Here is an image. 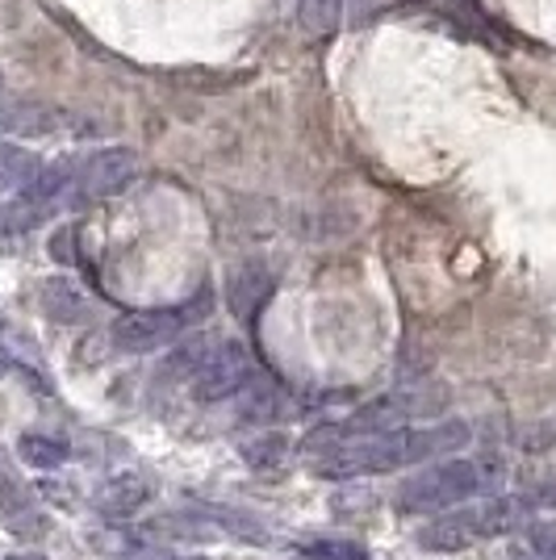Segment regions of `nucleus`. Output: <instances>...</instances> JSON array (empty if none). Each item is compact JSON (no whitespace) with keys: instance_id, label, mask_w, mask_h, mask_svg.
Listing matches in <instances>:
<instances>
[{"instance_id":"7ed1b4c3","label":"nucleus","mask_w":556,"mask_h":560,"mask_svg":"<svg viewBox=\"0 0 556 560\" xmlns=\"http://www.w3.org/2000/svg\"><path fill=\"white\" fill-rule=\"evenodd\" d=\"M188 310H130L114 323V348L130 351V355H147V351L172 343L181 330L188 327Z\"/></svg>"},{"instance_id":"412c9836","label":"nucleus","mask_w":556,"mask_h":560,"mask_svg":"<svg viewBox=\"0 0 556 560\" xmlns=\"http://www.w3.org/2000/svg\"><path fill=\"white\" fill-rule=\"evenodd\" d=\"M0 84H4V75H0Z\"/></svg>"},{"instance_id":"9b49d317","label":"nucleus","mask_w":556,"mask_h":560,"mask_svg":"<svg viewBox=\"0 0 556 560\" xmlns=\"http://www.w3.org/2000/svg\"><path fill=\"white\" fill-rule=\"evenodd\" d=\"M25 511H30V490L18 477V468L9 465V456L0 452V514L4 518H22Z\"/></svg>"},{"instance_id":"1a4fd4ad","label":"nucleus","mask_w":556,"mask_h":560,"mask_svg":"<svg viewBox=\"0 0 556 560\" xmlns=\"http://www.w3.org/2000/svg\"><path fill=\"white\" fill-rule=\"evenodd\" d=\"M43 172H47V164L34 151H25L18 142H0V188L4 192H13L22 201L25 192L43 180Z\"/></svg>"},{"instance_id":"9d476101","label":"nucleus","mask_w":556,"mask_h":560,"mask_svg":"<svg viewBox=\"0 0 556 560\" xmlns=\"http://www.w3.org/2000/svg\"><path fill=\"white\" fill-rule=\"evenodd\" d=\"M38 298H43V310H47L50 323H84L89 318V298L68 277L43 280V293Z\"/></svg>"},{"instance_id":"0eeeda50","label":"nucleus","mask_w":556,"mask_h":560,"mask_svg":"<svg viewBox=\"0 0 556 560\" xmlns=\"http://www.w3.org/2000/svg\"><path fill=\"white\" fill-rule=\"evenodd\" d=\"M268 293H273V277H268V268L264 264H243L231 280H227V305H231L234 318H255V310L268 302Z\"/></svg>"},{"instance_id":"6e6552de","label":"nucleus","mask_w":556,"mask_h":560,"mask_svg":"<svg viewBox=\"0 0 556 560\" xmlns=\"http://www.w3.org/2000/svg\"><path fill=\"white\" fill-rule=\"evenodd\" d=\"M151 498H155V490H151L147 477H139V472H121V477H114V481L101 486L96 506H101L105 514H114V518H130V514H139Z\"/></svg>"},{"instance_id":"ddd939ff","label":"nucleus","mask_w":556,"mask_h":560,"mask_svg":"<svg viewBox=\"0 0 556 560\" xmlns=\"http://www.w3.org/2000/svg\"><path fill=\"white\" fill-rule=\"evenodd\" d=\"M18 456H22L30 468H59L63 460H68V444L47 440V435H22Z\"/></svg>"},{"instance_id":"39448f33","label":"nucleus","mask_w":556,"mask_h":560,"mask_svg":"<svg viewBox=\"0 0 556 560\" xmlns=\"http://www.w3.org/2000/svg\"><path fill=\"white\" fill-rule=\"evenodd\" d=\"M139 176V155L130 147H101L80 167V185L89 197H117L135 185Z\"/></svg>"},{"instance_id":"f3484780","label":"nucleus","mask_w":556,"mask_h":560,"mask_svg":"<svg viewBox=\"0 0 556 560\" xmlns=\"http://www.w3.org/2000/svg\"><path fill=\"white\" fill-rule=\"evenodd\" d=\"M243 394H247V401H243V410H247V419H273V415H277V385H268V381H264V385H247V389H243Z\"/></svg>"},{"instance_id":"6ab92c4d","label":"nucleus","mask_w":556,"mask_h":560,"mask_svg":"<svg viewBox=\"0 0 556 560\" xmlns=\"http://www.w3.org/2000/svg\"><path fill=\"white\" fill-rule=\"evenodd\" d=\"M4 373H13V355L0 348V376H4Z\"/></svg>"},{"instance_id":"f8f14e48","label":"nucleus","mask_w":556,"mask_h":560,"mask_svg":"<svg viewBox=\"0 0 556 560\" xmlns=\"http://www.w3.org/2000/svg\"><path fill=\"white\" fill-rule=\"evenodd\" d=\"M4 130H18V135H50L59 126V114H43L38 105H9L0 114Z\"/></svg>"},{"instance_id":"f257e3e1","label":"nucleus","mask_w":556,"mask_h":560,"mask_svg":"<svg viewBox=\"0 0 556 560\" xmlns=\"http://www.w3.org/2000/svg\"><path fill=\"white\" fill-rule=\"evenodd\" d=\"M473 440V431L464 422H431V427H402L377 440H360L339 452H331L326 460L314 465L323 481H356V477H377V472H394L406 465H427L436 456H456Z\"/></svg>"},{"instance_id":"dca6fc26","label":"nucleus","mask_w":556,"mask_h":560,"mask_svg":"<svg viewBox=\"0 0 556 560\" xmlns=\"http://www.w3.org/2000/svg\"><path fill=\"white\" fill-rule=\"evenodd\" d=\"M305 560H372L364 544H351V539H310L302 544Z\"/></svg>"},{"instance_id":"a211bd4d","label":"nucleus","mask_w":556,"mask_h":560,"mask_svg":"<svg viewBox=\"0 0 556 560\" xmlns=\"http://www.w3.org/2000/svg\"><path fill=\"white\" fill-rule=\"evenodd\" d=\"M50 256L59 264H76V226H59L50 234Z\"/></svg>"},{"instance_id":"aec40b11","label":"nucleus","mask_w":556,"mask_h":560,"mask_svg":"<svg viewBox=\"0 0 556 560\" xmlns=\"http://www.w3.org/2000/svg\"><path fill=\"white\" fill-rule=\"evenodd\" d=\"M176 560H206V557H176Z\"/></svg>"},{"instance_id":"f03ea898","label":"nucleus","mask_w":556,"mask_h":560,"mask_svg":"<svg viewBox=\"0 0 556 560\" xmlns=\"http://www.w3.org/2000/svg\"><path fill=\"white\" fill-rule=\"evenodd\" d=\"M507 468L494 456H456L440 465L422 468L397 490V511L402 514H448L461 511L464 502L482 498V493L502 490Z\"/></svg>"},{"instance_id":"4468645a","label":"nucleus","mask_w":556,"mask_h":560,"mask_svg":"<svg viewBox=\"0 0 556 560\" xmlns=\"http://www.w3.org/2000/svg\"><path fill=\"white\" fill-rule=\"evenodd\" d=\"M285 456H289V440L280 431H268V435H259L252 444H243V460L252 468H280Z\"/></svg>"},{"instance_id":"423d86ee","label":"nucleus","mask_w":556,"mask_h":560,"mask_svg":"<svg viewBox=\"0 0 556 560\" xmlns=\"http://www.w3.org/2000/svg\"><path fill=\"white\" fill-rule=\"evenodd\" d=\"M415 539H418V548H427V552H464V548H473L477 539H486L482 506L440 514V518H431L427 527H418Z\"/></svg>"},{"instance_id":"20e7f679","label":"nucleus","mask_w":556,"mask_h":560,"mask_svg":"<svg viewBox=\"0 0 556 560\" xmlns=\"http://www.w3.org/2000/svg\"><path fill=\"white\" fill-rule=\"evenodd\" d=\"M252 385V355L243 343H222L209 351L206 364L193 373V397L197 401H222V397L243 394Z\"/></svg>"},{"instance_id":"2eb2a0df","label":"nucleus","mask_w":556,"mask_h":560,"mask_svg":"<svg viewBox=\"0 0 556 560\" xmlns=\"http://www.w3.org/2000/svg\"><path fill=\"white\" fill-rule=\"evenodd\" d=\"M293 9L310 34H331L339 22V0H293Z\"/></svg>"}]
</instances>
